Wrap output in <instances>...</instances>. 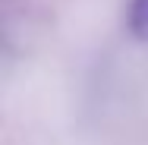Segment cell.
<instances>
[{
	"instance_id": "6da1fadb",
	"label": "cell",
	"mask_w": 148,
	"mask_h": 145,
	"mask_svg": "<svg viewBox=\"0 0 148 145\" xmlns=\"http://www.w3.org/2000/svg\"><path fill=\"white\" fill-rule=\"evenodd\" d=\"M129 29L139 38H148V0H132V6H129Z\"/></svg>"
}]
</instances>
